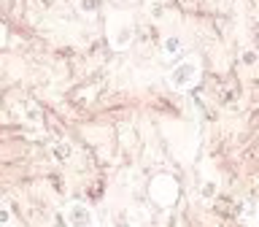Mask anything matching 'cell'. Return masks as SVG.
I'll list each match as a JSON object with an SVG mask.
<instances>
[{
	"mask_svg": "<svg viewBox=\"0 0 259 227\" xmlns=\"http://www.w3.org/2000/svg\"><path fill=\"white\" fill-rule=\"evenodd\" d=\"M197 79H200V62L197 60H181L167 73V81L173 89H189Z\"/></svg>",
	"mask_w": 259,
	"mask_h": 227,
	"instance_id": "6da1fadb",
	"label": "cell"
},
{
	"mask_svg": "<svg viewBox=\"0 0 259 227\" xmlns=\"http://www.w3.org/2000/svg\"><path fill=\"white\" fill-rule=\"evenodd\" d=\"M65 222L68 227H97V216L87 203H68L65 206Z\"/></svg>",
	"mask_w": 259,
	"mask_h": 227,
	"instance_id": "7a4b0ae2",
	"label": "cell"
},
{
	"mask_svg": "<svg viewBox=\"0 0 259 227\" xmlns=\"http://www.w3.org/2000/svg\"><path fill=\"white\" fill-rule=\"evenodd\" d=\"M108 32H111L113 49H127L130 41H133V22H130L127 16H119V19L108 27Z\"/></svg>",
	"mask_w": 259,
	"mask_h": 227,
	"instance_id": "3957f363",
	"label": "cell"
},
{
	"mask_svg": "<svg viewBox=\"0 0 259 227\" xmlns=\"http://www.w3.org/2000/svg\"><path fill=\"white\" fill-rule=\"evenodd\" d=\"M151 195L157 198L159 203H170V200H176V195H178V190H176V184L170 181V178H157L154 181V186H151Z\"/></svg>",
	"mask_w": 259,
	"mask_h": 227,
	"instance_id": "277c9868",
	"label": "cell"
},
{
	"mask_svg": "<svg viewBox=\"0 0 259 227\" xmlns=\"http://www.w3.org/2000/svg\"><path fill=\"white\" fill-rule=\"evenodd\" d=\"M162 49H165V54L181 52V38H178V35H167V38H165V44H162Z\"/></svg>",
	"mask_w": 259,
	"mask_h": 227,
	"instance_id": "5b68a950",
	"label": "cell"
},
{
	"mask_svg": "<svg viewBox=\"0 0 259 227\" xmlns=\"http://www.w3.org/2000/svg\"><path fill=\"white\" fill-rule=\"evenodd\" d=\"M81 8H84V11H95V8H97V0H81Z\"/></svg>",
	"mask_w": 259,
	"mask_h": 227,
	"instance_id": "8992f818",
	"label": "cell"
},
{
	"mask_svg": "<svg viewBox=\"0 0 259 227\" xmlns=\"http://www.w3.org/2000/svg\"><path fill=\"white\" fill-rule=\"evenodd\" d=\"M0 222H3V224L8 222V211H6V208H3V211H0Z\"/></svg>",
	"mask_w": 259,
	"mask_h": 227,
	"instance_id": "52a82bcc",
	"label": "cell"
}]
</instances>
